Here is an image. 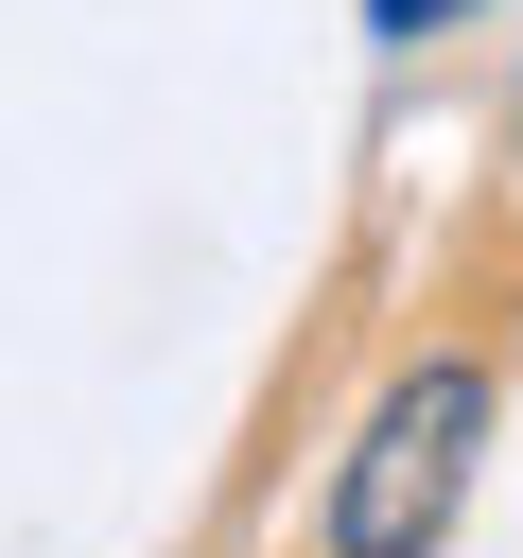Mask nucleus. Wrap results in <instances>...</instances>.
Listing matches in <instances>:
<instances>
[{
    "instance_id": "1",
    "label": "nucleus",
    "mask_w": 523,
    "mask_h": 558,
    "mask_svg": "<svg viewBox=\"0 0 523 558\" xmlns=\"http://www.w3.org/2000/svg\"><path fill=\"white\" fill-rule=\"evenodd\" d=\"M471 453H488V366H471V349L401 366V384L366 401L349 471H331V558H436L453 506H471Z\"/></svg>"
},
{
    "instance_id": "2",
    "label": "nucleus",
    "mask_w": 523,
    "mask_h": 558,
    "mask_svg": "<svg viewBox=\"0 0 523 558\" xmlns=\"http://www.w3.org/2000/svg\"><path fill=\"white\" fill-rule=\"evenodd\" d=\"M366 17H384V35H418V17H453V0H366Z\"/></svg>"
}]
</instances>
